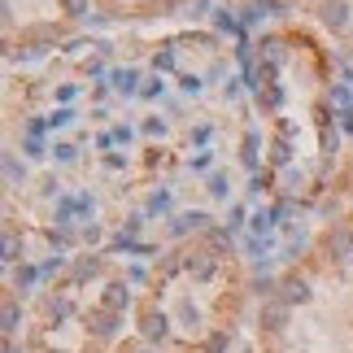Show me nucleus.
<instances>
[{
	"label": "nucleus",
	"mask_w": 353,
	"mask_h": 353,
	"mask_svg": "<svg viewBox=\"0 0 353 353\" xmlns=\"http://www.w3.org/2000/svg\"><path fill=\"white\" fill-rule=\"evenodd\" d=\"M135 83H140V79H135V70H114V88H118V92H127V97H131Z\"/></svg>",
	"instance_id": "obj_10"
},
{
	"label": "nucleus",
	"mask_w": 353,
	"mask_h": 353,
	"mask_svg": "<svg viewBox=\"0 0 353 353\" xmlns=\"http://www.w3.org/2000/svg\"><path fill=\"white\" fill-rule=\"evenodd\" d=\"M148 353H153V349H148Z\"/></svg>",
	"instance_id": "obj_23"
},
{
	"label": "nucleus",
	"mask_w": 353,
	"mask_h": 353,
	"mask_svg": "<svg viewBox=\"0 0 353 353\" xmlns=\"http://www.w3.org/2000/svg\"><path fill=\"white\" fill-rule=\"evenodd\" d=\"M70 118H74L70 110H57V114H52V118H48V127H65V122H70Z\"/></svg>",
	"instance_id": "obj_19"
},
{
	"label": "nucleus",
	"mask_w": 353,
	"mask_h": 353,
	"mask_svg": "<svg viewBox=\"0 0 353 353\" xmlns=\"http://www.w3.org/2000/svg\"><path fill=\"white\" fill-rule=\"evenodd\" d=\"M5 174H9V183H18V179H22V166H18L13 157H5Z\"/></svg>",
	"instance_id": "obj_14"
},
{
	"label": "nucleus",
	"mask_w": 353,
	"mask_h": 353,
	"mask_svg": "<svg viewBox=\"0 0 353 353\" xmlns=\"http://www.w3.org/2000/svg\"><path fill=\"white\" fill-rule=\"evenodd\" d=\"M166 332H170L166 314H148V319H144V336H148V341H161V336H166Z\"/></svg>",
	"instance_id": "obj_7"
},
{
	"label": "nucleus",
	"mask_w": 353,
	"mask_h": 353,
	"mask_svg": "<svg viewBox=\"0 0 353 353\" xmlns=\"http://www.w3.org/2000/svg\"><path fill=\"white\" fill-rule=\"evenodd\" d=\"M97 275V257H83V262H74V279H92Z\"/></svg>",
	"instance_id": "obj_12"
},
{
	"label": "nucleus",
	"mask_w": 353,
	"mask_h": 353,
	"mask_svg": "<svg viewBox=\"0 0 353 353\" xmlns=\"http://www.w3.org/2000/svg\"><path fill=\"white\" fill-rule=\"evenodd\" d=\"M257 13H279V0H253Z\"/></svg>",
	"instance_id": "obj_16"
},
{
	"label": "nucleus",
	"mask_w": 353,
	"mask_h": 353,
	"mask_svg": "<svg viewBox=\"0 0 353 353\" xmlns=\"http://www.w3.org/2000/svg\"><path fill=\"white\" fill-rule=\"evenodd\" d=\"M345 131H353V114H345Z\"/></svg>",
	"instance_id": "obj_22"
},
{
	"label": "nucleus",
	"mask_w": 353,
	"mask_h": 353,
	"mask_svg": "<svg viewBox=\"0 0 353 353\" xmlns=\"http://www.w3.org/2000/svg\"><path fill=\"white\" fill-rule=\"evenodd\" d=\"M353 253V232L341 227V232H332V257H349Z\"/></svg>",
	"instance_id": "obj_6"
},
{
	"label": "nucleus",
	"mask_w": 353,
	"mask_h": 353,
	"mask_svg": "<svg viewBox=\"0 0 353 353\" xmlns=\"http://www.w3.org/2000/svg\"><path fill=\"white\" fill-rule=\"evenodd\" d=\"M88 323H92V332H97V336H114L118 332V314H114V310H97Z\"/></svg>",
	"instance_id": "obj_4"
},
{
	"label": "nucleus",
	"mask_w": 353,
	"mask_h": 353,
	"mask_svg": "<svg viewBox=\"0 0 353 353\" xmlns=\"http://www.w3.org/2000/svg\"><path fill=\"white\" fill-rule=\"evenodd\" d=\"M323 22L341 31V26L349 22V5H345V0H323Z\"/></svg>",
	"instance_id": "obj_2"
},
{
	"label": "nucleus",
	"mask_w": 353,
	"mask_h": 353,
	"mask_svg": "<svg viewBox=\"0 0 353 353\" xmlns=\"http://www.w3.org/2000/svg\"><path fill=\"white\" fill-rule=\"evenodd\" d=\"M210 192L214 196H227V179H223V174H214V179H210Z\"/></svg>",
	"instance_id": "obj_17"
},
{
	"label": "nucleus",
	"mask_w": 353,
	"mask_h": 353,
	"mask_svg": "<svg viewBox=\"0 0 353 353\" xmlns=\"http://www.w3.org/2000/svg\"><path fill=\"white\" fill-rule=\"evenodd\" d=\"M188 270H192L196 279H210V275H214V262H210V253H192V257H188Z\"/></svg>",
	"instance_id": "obj_8"
},
{
	"label": "nucleus",
	"mask_w": 353,
	"mask_h": 353,
	"mask_svg": "<svg viewBox=\"0 0 353 353\" xmlns=\"http://www.w3.org/2000/svg\"><path fill=\"white\" fill-rule=\"evenodd\" d=\"M279 301H283V305H305V301H310V283L296 279V275H288V279L279 283Z\"/></svg>",
	"instance_id": "obj_1"
},
{
	"label": "nucleus",
	"mask_w": 353,
	"mask_h": 353,
	"mask_svg": "<svg viewBox=\"0 0 353 353\" xmlns=\"http://www.w3.org/2000/svg\"><path fill=\"white\" fill-rule=\"evenodd\" d=\"M5 262H18V240L5 236Z\"/></svg>",
	"instance_id": "obj_18"
},
{
	"label": "nucleus",
	"mask_w": 353,
	"mask_h": 353,
	"mask_svg": "<svg viewBox=\"0 0 353 353\" xmlns=\"http://www.w3.org/2000/svg\"><path fill=\"white\" fill-rule=\"evenodd\" d=\"M227 349V336L219 332V336H210V341H205V353H223Z\"/></svg>",
	"instance_id": "obj_13"
},
{
	"label": "nucleus",
	"mask_w": 353,
	"mask_h": 353,
	"mask_svg": "<svg viewBox=\"0 0 353 353\" xmlns=\"http://www.w3.org/2000/svg\"><path fill=\"white\" fill-rule=\"evenodd\" d=\"M83 9H88V0H65V13H74V18H83Z\"/></svg>",
	"instance_id": "obj_20"
},
{
	"label": "nucleus",
	"mask_w": 353,
	"mask_h": 353,
	"mask_svg": "<svg viewBox=\"0 0 353 353\" xmlns=\"http://www.w3.org/2000/svg\"><path fill=\"white\" fill-rule=\"evenodd\" d=\"M52 157H57V161H70L74 148H70V144H57V148H52Z\"/></svg>",
	"instance_id": "obj_21"
},
{
	"label": "nucleus",
	"mask_w": 353,
	"mask_h": 353,
	"mask_svg": "<svg viewBox=\"0 0 353 353\" xmlns=\"http://www.w3.org/2000/svg\"><path fill=\"white\" fill-rule=\"evenodd\" d=\"M0 323H5V336H13V332H18V323H22V310L9 301V305H5V319H0Z\"/></svg>",
	"instance_id": "obj_11"
},
{
	"label": "nucleus",
	"mask_w": 353,
	"mask_h": 353,
	"mask_svg": "<svg viewBox=\"0 0 353 353\" xmlns=\"http://www.w3.org/2000/svg\"><path fill=\"white\" fill-rule=\"evenodd\" d=\"M127 301H131L127 283H110V288H105V310H114V314H122V310H127Z\"/></svg>",
	"instance_id": "obj_3"
},
{
	"label": "nucleus",
	"mask_w": 353,
	"mask_h": 353,
	"mask_svg": "<svg viewBox=\"0 0 353 353\" xmlns=\"http://www.w3.org/2000/svg\"><path fill=\"white\" fill-rule=\"evenodd\" d=\"M205 227H210V214H183V219L179 223H174V236H188V232H205Z\"/></svg>",
	"instance_id": "obj_5"
},
{
	"label": "nucleus",
	"mask_w": 353,
	"mask_h": 353,
	"mask_svg": "<svg viewBox=\"0 0 353 353\" xmlns=\"http://www.w3.org/2000/svg\"><path fill=\"white\" fill-rule=\"evenodd\" d=\"M262 323L270 332H279L283 323H288V305H270V310H262Z\"/></svg>",
	"instance_id": "obj_9"
},
{
	"label": "nucleus",
	"mask_w": 353,
	"mask_h": 353,
	"mask_svg": "<svg viewBox=\"0 0 353 353\" xmlns=\"http://www.w3.org/2000/svg\"><path fill=\"white\" fill-rule=\"evenodd\" d=\"M31 283H35V270L22 266V270H18V288H31Z\"/></svg>",
	"instance_id": "obj_15"
}]
</instances>
